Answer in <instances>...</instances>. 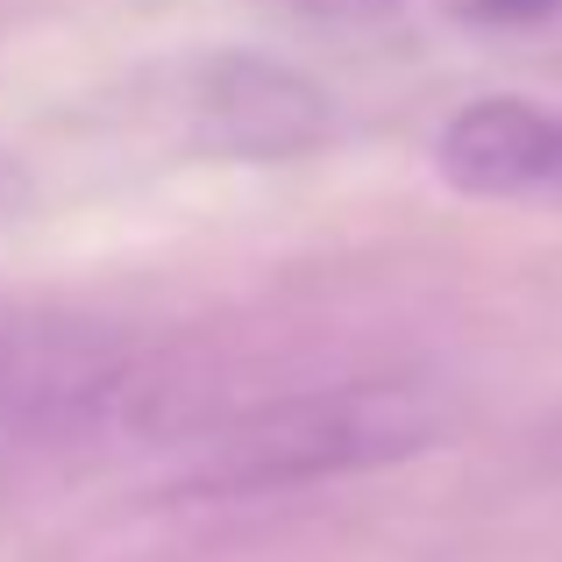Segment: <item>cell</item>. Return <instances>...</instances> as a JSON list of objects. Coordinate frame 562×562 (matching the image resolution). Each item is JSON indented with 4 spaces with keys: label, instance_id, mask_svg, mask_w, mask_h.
Instances as JSON below:
<instances>
[{
    "label": "cell",
    "instance_id": "cell-1",
    "mask_svg": "<svg viewBox=\"0 0 562 562\" xmlns=\"http://www.w3.org/2000/svg\"><path fill=\"white\" fill-rule=\"evenodd\" d=\"M449 427V398L420 378H357L321 384L300 398H263V406L221 420L214 435L179 463V498H263L321 477H357L406 456L435 449Z\"/></svg>",
    "mask_w": 562,
    "mask_h": 562
},
{
    "label": "cell",
    "instance_id": "cell-2",
    "mask_svg": "<svg viewBox=\"0 0 562 562\" xmlns=\"http://www.w3.org/2000/svg\"><path fill=\"white\" fill-rule=\"evenodd\" d=\"M150 384V349L108 314L0 292V435H57L122 413Z\"/></svg>",
    "mask_w": 562,
    "mask_h": 562
},
{
    "label": "cell",
    "instance_id": "cell-3",
    "mask_svg": "<svg viewBox=\"0 0 562 562\" xmlns=\"http://www.w3.org/2000/svg\"><path fill=\"white\" fill-rule=\"evenodd\" d=\"M150 114L171 122V136L186 150H206V157H300L335 122L328 100L300 71L271 65V57H206V65H186Z\"/></svg>",
    "mask_w": 562,
    "mask_h": 562
},
{
    "label": "cell",
    "instance_id": "cell-4",
    "mask_svg": "<svg viewBox=\"0 0 562 562\" xmlns=\"http://www.w3.org/2000/svg\"><path fill=\"white\" fill-rule=\"evenodd\" d=\"M435 171L463 200L562 206V100L492 93L441 122Z\"/></svg>",
    "mask_w": 562,
    "mask_h": 562
}]
</instances>
